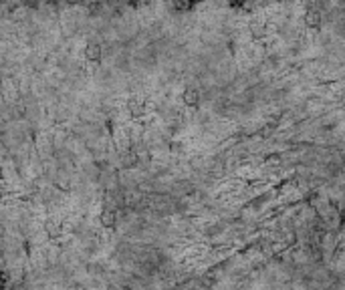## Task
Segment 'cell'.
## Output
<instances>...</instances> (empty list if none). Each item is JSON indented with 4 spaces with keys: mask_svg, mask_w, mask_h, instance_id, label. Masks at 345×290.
<instances>
[{
    "mask_svg": "<svg viewBox=\"0 0 345 290\" xmlns=\"http://www.w3.org/2000/svg\"><path fill=\"white\" fill-rule=\"evenodd\" d=\"M305 25L313 29V31H319L321 25H323V12L319 8V4H309L307 10H305Z\"/></svg>",
    "mask_w": 345,
    "mask_h": 290,
    "instance_id": "6da1fadb",
    "label": "cell"
},
{
    "mask_svg": "<svg viewBox=\"0 0 345 290\" xmlns=\"http://www.w3.org/2000/svg\"><path fill=\"white\" fill-rule=\"evenodd\" d=\"M127 111H130V115L134 117V119H139V117H143L145 113H147V103H145V99H141V97H130L127 99Z\"/></svg>",
    "mask_w": 345,
    "mask_h": 290,
    "instance_id": "7a4b0ae2",
    "label": "cell"
},
{
    "mask_svg": "<svg viewBox=\"0 0 345 290\" xmlns=\"http://www.w3.org/2000/svg\"><path fill=\"white\" fill-rule=\"evenodd\" d=\"M83 53H85V59H87L89 63H101V59H103V49H101V44L95 42V40H89V42L85 44Z\"/></svg>",
    "mask_w": 345,
    "mask_h": 290,
    "instance_id": "3957f363",
    "label": "cell"
},
{
    "mask_svg": "<svg viewBox=\"0 0 345 290\" xmlns=\"http://www.w3.org/2000/svg\"><path fill=\"white\" fill-rule=\"evenodd\" d=\"M99 222L103 228H113L117 224V210L113 206H105L101 210V216H99Z\"/></svg>",
    "mask_w": 345,
    "mask_h": 290,
    "instance_id": "277c9868",
    "label": "cell"
},
{
    "mask_svg": "<svg viewBox=\"0 0 345 290\" xmlns=\"http://www.w3.org/2000/svg\"><path fill=\"white\" fill-rule=\"evenodd\" d=\"M45 230H47L49 238H53V240H57V238H61V236L65 234V226L61 224L59 220H55V218H49V220H47Z\"/></svg>",
    "mask_w": 345,
    "mask_h": 290,
    "instance_id": "5b68a950",
    "label": "cell"
},
{
    "mask_svg": "<svg viewBox=\"0 0 345 290\" xmlns=\"http://www.w3.org/2000/svg\"><path fill=\"white\" fill-rule=\"evenodd\" d=\"M182 101H184V105H188V107H198V103H200V91H198L196 87H186V89L182 91Z\"/></svg>",
    "mask_w": 345,
    "mask_h": 290,
    "instance_id": "8992f818",
    "label": "cell"
},
{
    "mask_svg": "<svg viewBox=\"0 0 345 290\" xmlns=\"http://www.w3.org/2000/svg\"><path fill=\"white\" fill-rule=\"evenodd\" d=\"M248 31H250L252 36L263 38V36L267 34V25H265V20H261V18H252V20L248 23Z\"/></svg>",
    "mask_w": 345,
    "mask_h": 290,
    "instance_id": "52a82bcc",
    "label": "cell"
}]
</instances>
